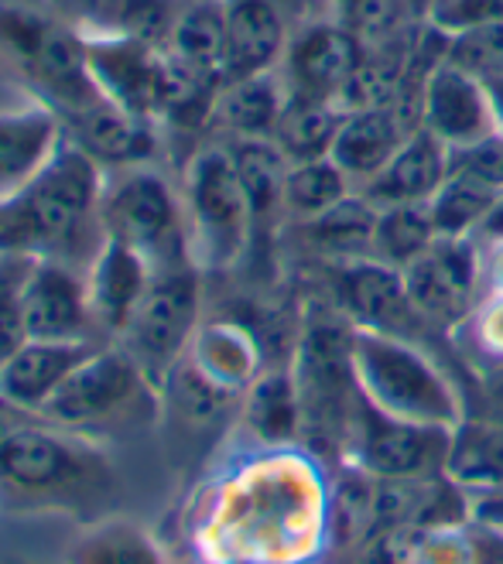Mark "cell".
Instances as JSON below:
<instances>
[{"label":"cell","mask_w":503,"mask_h":564,"mask_svg":"<svg viewBox=\"0 0 503 564\" xmlns=\"http://www.w3.org/2000/svg\"><path fill=\"white\" fill-rule=\"evenodd\" d=\"M114 486L107 455L58 424H18L0 445V496L18 507H86Z\"/></svg>","instance_id":"cell-1"},{"label":"cell","mask_w":503,"mask_h":564,"mask_svg":"<svg viewBox=\"0 0 503 564\" xmlns=\"http://www.w3.org/2000/svg\"><path fill=\"white\" fill-rule=\"evenodd\" d=\"M353 373L363 401L387 417L428 427H459L465 417L456 380L421 343L356 328Z\"/></svg>","instance_id":"cell-2"},{"label":"cell","mask_w":503,"mask_h":564,"mask_svg":"<svg viewBox=\"0 0 503 564\" xmlns=\"http://www.w3.org/2000/svg\"><path fill=\"white\" fill-rule=\"evenodd\" d=\"M99 164L76 141H62L35 178L0 203V257H49L99 209Z\"/></svg>","instance_id":"cell-3"},{"label":"cell","mask_w":503,"mask_h":564,"mask_svg":"<svg viewBox=\"0 0 503 564\" xmlns=\"http://www.w3.org/2000/svg\"><path fill=\"white\" fill-rule=\"evenodd\" d=\"M353 336L356 325L325 297L306 315L291 362L301 397V438L332 445L340 455L346 452L353 411L360 401Z\"/></svg>","instance_id":"cell-4"},{"label":"cell","mask_w":503,"mask_h":564,"mask_svg":"<svg viewBox=\"0 0 503 564\" xmlns=\"http://www.w3.org/2000/svg\"><path fill=\"white\" fill-rule=\"evenodd\" d=\"M185 226L195 268L226 271L254 240V216L226 144L195 151L185 169Z\"/></svg>","instance_id":"cell-5"},{"label":"cell","mask_w":503,"mask_h":564,"mask_svg":"<svg viewBox=\"0 0 503 564\" xmlns=\"http://www.w3.org/2000/svg\"><path fill=\"white\" fill-rule=\"evenodd\" d=\"M99 223H104V237L138 250L151 263L154 274L182 268V263H195L189 247L185 206L158 172L133 164L127 175L104 188Z\"/></svg>","instance_id":"cell-6"},{"label":"cell","mask_w":503,"mask_h":564,"mask_svg":"<svg viewBox=\"0 0 503 564\" xmlns=\"http://www.w3.org/2000/svg\"><path fill=\"white\" fill-rule=\"evenodd\" d=\"M158 387L138 367L124 346L93 349L79 367L65 377V383L49 397L39 411V421L69 427V431H96L138 414L154 411Z\"/></svg>","instance_id":"cell-7"},{"label":"cell","mask_w":503,"mask_h":564,"mask_svg":"<svg viewBox=\"0 0 503 564\" xmlns=\"http://www.w3.org/2000/svg\"><path fill=\"white\" fill-rule=\"evenodd\" d=\"M0 45H4L21 69L42 86L49 107L58 117H76L96 104H104V93L96 89L86 62V42L35 11L0 8Z\"/></svg>","instance_id":"cell-8"},{"label":"cell","mask_w":503,"mask_h":564,"mask_svg":"<svg viewBox=\"0 0 503 564\" xmlns=\"http://www.w3.org/2000/svg\"><path fill=\"white\" fill-rule=\"evenodd\" d=\"M199 322V268L182 263L151 274L138 312L124 328V349L138 359L148 380L161 390L168 373L185 359Z\"/></svg>","instance_id":"cell-9"},{"label":"cell","mask_w":503,"mask_h":564,"mask_svg":"<svg viewBox=\"0 0 503 564\" xmlns=\"http://www.w3.org/2000/svg\"><path fill=\"white\" fill-rule=\"evenodd\" d=\"M452 431L456 427H428L381 414L363 401H356L350 442H346V466L371 476V479H431L442 476L452 452Z\"/></svg>","instance_id":"cell-10"},{"label":"cell","mask_w":503,"mask_h":564,"mask_svg":"<svg viewBox=\"0 0 503 564\" xmlns=\"http://www.w3.org/2000/svg\"><path fill=\"white\" fill-rule=\"evenodd\" d=\"M322 271H325L329 302L356 328L384 332V336L411 339L421 346L431 332H439L418 315L405 274L397 268H387V263L374 257H360V260H325Z\"/></svg>","instance_id":"cell-11"},{"label":"cell","mask_w":503,"mask_h":564,"mask_svg":"<svg viewBox=\"0 0 503 564\" xmlns=\"http://www.w3.org/2000/svg\"><path fill=\"white\" fill-rule=\"evenodd\" d=\"M400 274L418 315L439 332L465 325L486 294L483 247L473 237H439Z\"/></svg>","instance_id":"cell-12"},{"label":"cell","mask_w":503,"mask_h":564,"mask_svg":"<svg viewBox=\"0 0 503 564\" xmlns=\"http://www.w3.org/2000/svg\"><path fill=\"white\" fill-rule=\"evenodd\" d=\"M363 58L366 42L353 28H346L340 18H309L291 35L278 76L288 96L340 104Z\"/></svg>","instance_id":"cell-13"},{"label":"cell","mask_w":503,"mask_h":564,"mask_svg":"<svg viewBox=\"0 0 503 564\" xmlns=\"http://www.w3.org/2000/svg\"><path fill=\"white\" fill-rule=\"evenodd\" d=\"M301 21H309L301 0H226L223 83L278 73Z\"/></svg>","instance_id":"cell-14"},{"label":"cell","mask_w":503,"mask_h":564,"mask_svg":"<svg viewBox=\"0 0 503 564\" xmlns=\"http://www.w3.org/2000/svg\"><path fill=\"white\" fill-rule=\"evenodd\" d=\"M21 315L28 339L45 343H89V328L96 325L86 281L52 257H31L21 288Z\"/></svg>","instance_id":"cell-15"},{"label":"cell","mask_w":503,"mask_h":564,"mask_svg":"<svg viewBox=\"0 0 503 564\" xmlns=\"http://www.w3.org/2000/svg\"><path fill=\"white\" fill-rule=\"evenodd\" d=\"M421 127L449 151L483 141L496 130L486 86L442 58L421 89Z\"/></svg>","instance_id":"cell-16"},{"label":"cell","mask_w":503,"mask_h":564,"mask_svg":"<svg viewBox=\"0 0 503 564\" xmlns=\"http://www.w3.org/2000/svg\"><path fill=\"white\" fill-rule=\"evenodd\" d=\"M411 130H418V127L408 120V113L400 110L394 99L381 107L346 110L329 158L340 164L346 178L360 192L397 154V148L408 141Z\"/></svg>","instance_id":"cell-17"},{"label":"cell","mask_w":503,"mask_h":564,"mask_svg":"<svg viewBox=\"0 0 503 564\" xmlns=\"http://www.w3.org/2000/svg\"><path fill=\"white\" fill-rule=\"evenodd\" d=\"M446 178H449V148L439 138H431L425 127H418L384 169L360 188V195L377 209L421 206L431 203V195L442 188Z\"/></svg>","instance_id":"cell-18"},{"label":"cell","mask_w":503,"mask_h":564,"mask_svg":"<svg viewBox=\"0 0 503 564\" xmlns=\"http://www.w3.org/2000/svg\"><path fill=\"white\" fill-rule=\"evenodd\" d=\"M151 274H154L151 263L138 250L104 237L86 274L93 322L99 328L114 332V336H124V328L130 325L133 312H138L141 297L151 284Z\"/></svg>","instance_id":"cell-19"},{"label":"cell","mask_w":503,"mask_h":564,"mask_svg":"<svg viewBox=\"0 0 503 564\" xmlns=\"http://www.w3.org/2000/svg\"><path fill=\"white\" fill-rule=\"evenodd\" d=\"M185 359L203 373L213 387L229 397H244V390L267 370L260 336L237 318H213L195 328Z\"/></svg>","instance_id":"cell-20"},{"label":"cell","mask_w":503,"mask_h":564,"mask_svg":"<svg viewBox=\"0 0 503 564\" xmlns=\"http://www.w3.org/2000/svg\"><path fill=\"white\" fill-rule=\"evenodd\" d=\"M93 352L89 343H45L28 339L0 362V397L24 414H35L65 383L79 362Z\"/></svg>","instance_id":"cell-21"},{"label":"cell","mask_w":503,"mask_h":564,"mask_svg":"<svg viewBox=\"0 0 503 564\" xmlns=\"http://www.w3.org/2000/svg\"><path fill=\"white\" fill-rule=\"evenodd\" d=\"M62 141V117L52 107L0 113V203L35 178Z\"/></svg>","instance_id":"cell-22"},{"label":"cell","mask_w":503,"mask_h":564,"mask_svg":"<svg viewBox=\"0 0 503 564\" xmlns=\"http://www.w3.org/2000/svg\"><path fill=\"white\" fill-rule=\"evenodd\" d=\"M161 48L195 83L223 86V76H226V0H192V4H185Z\"/></svg>","instance_id":"cell-23"},{"label":"cell","mask_w":503,"mask_h":564,"mask_svg":"<svg viewBox=\"0 0 503 564\" xmlns=\"http://www.w3.org/2000/svg\"><path fill=\"white\" fill-rule=\"evenodd\" d=\"M288 104V89L278 73L229 79L213 99V127H220L229 141L275 138L278 120Z\"/></svg>","instance_id":"cell-24"},{"label":"cell","mask_w":503,"mask_h":564,"mask_svg":"<svg viewBox=\"0 0 503 564\" xmlns=\"http://www.w3.org/2000/svg\"><path fill=\"white\" fill-rule=\"evenodd\" d=\"M69 127H73V141L96 164H124V169H133V164L148 161V154L154 151L148 120L120 110L110 99L69 117Z\"/></svg>","instance_id":"cell-25"},{"label":"cell","mask_w":503,"mask_h":564,"mask_svg":"<svg viewBox=\"0 0 503 564\" xmlns=\"http://www.w3.org/2000/svg\"><path fill=\"white\" fill-rule=\"evenodd\" d=\"M240 421L260 445H291L301 438V397L295 373L267 367L240 397Z\"/></svg>","instance_id":"cell-26"},{"label":"cell","mask_w":503,"mask_h":564,"mask_svg":"<svg viewBox=\"0 0 503 564\" xmlns=\"http://www.w3.org/2000/svg\"><path fill=\"white\" fill-rule=\"evenodd\" d=\"M449 479L459 482L473 500L503 492V427L490 417H462L452 431Z\"/></svg>","instance_id":"cell-27"},{"label":"cell","mask_w":503,"mask_h":564,"mask_svg":"<svg viewBox=\"0 0 503 564\" xmlns=\"http://www.w3.org/2000/svg\"><path fill=\"white\" fill-rule=\"evenodd\" d=\"M374 223H377V206H371L360 192H353L346 203H340L335 209L309 223H291V226H295V237L306 243V250H312L325 263V260L371 257Z\"/></svg>","instance_id":"cell-28"},{"label":"cell","mask_w":503,"mask_h":564,"mask_svg":"<svg viewBox=\"0 0 503 564\" xmlns=\"http://www.w3.org/2000/svg\"><path fill=\"white\" fill-rule=\"evenodd\" d=\"M233 164H237L240 185L247 192L250 216H254V237L257 229L285 216V178H288V158L271 138H247V141H226Z\"/></svg>","instance_id":"cell-29"},{"label":"cell","mask_w":503,"mask_h":564,"mask_svg":"<svg viewBox=\"0 0 503 564\" xmlns=\"http://www.w3.org/2000/svg\"><path fill=\"white\" fill-rule=\"evenodd\" d=\"M411 530V564H503V530L477 513L452 527Z\"/></svg>","instance_id":"cell-30"},{"label":"cell","mask_w":503,"mask_h":564,"mask_svg":"<svg viewBox=\"0 0 503 564\" xmlns=\"http://www.w3.org/2000/svg\"><path fill=\"white\" fill-rule=\"evenodd\" d=\"M65 564H168L148 527L127 517L89 523L65 551Z\"/></svg>","instance_id":"cell-31"},{"label":"cell","mask_w":503,"mask_h":564,"mask_svg":"<svg viewBox=\"0 0 503 564\" xmlns=\"http://www.w3.org/2000/svg\"><path fill=\"white\" fill-rule=\"evenodd\" d=\"M346 110L340 104H325V99H301V96H288L285 113L278 120L275 130V144L281 148V154L295 164V161H315V158H329L335 134H340Z\"/></svg>","instance_id":"cell-32"},{"label":"cell","mask_w":503,"mask_h":564,"mask_svg":"<svg viewBox=\"0 0 503 564\" xmlns=\"http://www.w3.org/2000/svg\"><path fill=\"white\" fill-rule=\"evenodd\" d=\"M356 192V185L346 178V172L332 158L315 161H295L288 164L285 178V219L288 223H309Z\"/></svg>","instance_id":"cell-33"},{"label":"cell","mask_w":503,"mask_h":564,"mask_svg":"<svg viewBox=\"0 0 503 564\" xmlns=\"http://www.w3.org/2000/svg\"><path fill=\"white\" fill-rule=\"evenodd\" d=\"M503 192L469 178V175H459V172H449V178L442 182V188L431 195L428 203V213H431V223H435V234L439 237H473L486 226V219L496 213Z\"/></svg>","instance_id":"cell-34"},{"label":"cell","mask_w":503,"mask_h":564,"mask_svg":"<svg viewBox=\"0 0 503 564\" xmlns=\"http://www.w3.org/2000/svg\"><path fill=\"white\" fill-rule=\"evenodd\" d=\"M435 240H439V234H435L428 203H421V206H387V209H377L371 257L387 263V268L405 271L408 263L418 260Z\"/></svg>","instance_id":"cell-35"},{"label":"cell","mask_w":503,"mask_h":564,"mask_svg":"<svg viewBox=\"0 0 503 564\" xmlns=\"http://www.w3.org/2000/svg\"><path fill=\"white\" fill-rule=\"evenodd\" d=\"M332 18L353 28L366 45L390 42L425 21L411 0H332Z\"/></svg>","instance_id":"cell-36"},{"label":"cell","mask_w":503,"mask_h":564,"mask_svg":"<svg viewBox=\"0 0 503 564\" xmlns=\"http://www.w3.org/2000/svg\"><path fill=\"white\" fill-rule=\"evenodd\" d=\"M446 62L480 79L483 86L503 79V21L446 39Z\"/></svg>","instance_id":"cell-37"},{"label":"cell","mask_w":503,"mask_h":564,"mask_svg":"<svg viewBox=\"0 0 503 564\" xmlns=\"http://www.w3.org/2000/svg\"><path fill=\"white\" fill-rule=\"evenodd\" d=\"M31 257H0V362L18 346L28 343L24 315H21V288Z\"/></svg>","instance_id":"cell-38"},{"label":"cell","mask_w":503,"mask_h":564,"mask_svg":"<svg viewBox=\"0 0 503 564\" xmlns=\"http://www.w3.org/2000/svg\"><path fill=\"white\" fill-rule=\"evenodd\" d=\"M425 21L446 39L503 21V0H431Z\"/></svg>","instance_id":"cell-39"},{"label":"cell","mask_w":503,"mask_h":564,"mask_svg":"<svg viewBox=\"0 0 503 564\" xmlns=\"http://www.w3.org/2000/svg\"><path fill=\"white\" fill-rule=\"evenodd\" d=\"M449 172L469 175L496 192H503V130H493L483 141L449 151Z\"/></svg>","instance_id":"cell-40"},{"label":"cell","mask_w":503,"mask_h":564,"mask_svg":"<svg viewBox=\"0 0 503 564\" xmlns=\"http://www.w3.org/2000/svg\"><path fill=\"white\" fill-rule=\"evenodd\" d=\"M465 325L473 332V346L493 359V367L503 362V291H486Z\"/></svg>","instance_id":"cell-41"},{"label":"cell","mask_w":503,"mask_h":564,"mask_svg":"<svg viewBox=\"0 0 503 564\" xmlns=\"http://www.w3.org/2000/svg\"><path fill=\"white\" fill-rule=\"evenodd\" d=\"M483 414L480 417H490L503 427V362H496V367L490 373H483Z\"/></svg>","instance_id":"cell-42"},{"label":"cell","mask_w":503,"mask_h":564,"mask_svg":"<svg viewBox=\"0 0 503 564\" xmlns=\"http://www.w3.org/2000/svg\"><path fill=\"white\" fill-rule=\"evenodd\" d=\"M483 247V278L486 291H503V237L480 243Z\"/></svg>","instance_id":"cell-43"},{"label":"cell","mask_w":503,"mask_h":564,"mask_svg":"<svg viewBox=\"0 0 503 564\" xmlns=\"http://www.w3.org/2000/svg\"><path fill=\"white\" fill-rule=\"evenodd\" d=\"M473 513L486 523H493L496 530H503V492L500 496H480L473 500Z\"/></svg>","instance_id":"cell-44"},{"label":"cell","mask_w":503,"mask_h":564,"mask_svg":"<svg viewBox=\"0 0 503 564\" xmlns=\"http://www.w3.org/2000/svg\"><path fill=\"white\" fill-rule=\"evenodd\" d=\"M18 424H24V411H18L14 404H8L4 397H0V445L8 442V435Z\"/></svg>","instance_id":"cell-45"},{"label":"cell","mask_w":503,"mask_h":564,"mask_svg":"<svg viewBox=\"0 0 503 564\" xmlns=\"http://www.w3.org/2000/svg\"><path fill=\"white\" fill-rule=\"evenodd\" d=\"M490 93V104H493V117H496V130H503V79L486 83Z\"/></svg>","instance_id":"cell-46"},{"label":"cell","mask_w":503,"mask_h":564,"mask_svg":"<svg viewBox=\"0 0 503 564\" xmlns=\"http://www.w3.org/2000/svg\"><path fill=\"white\" fill-rule=\"evenodd\" d=\"M411 8L425 18V14H428V8H431V0H411Z\"/></svg>","instance_id":"cell-47"}]
</instances>
